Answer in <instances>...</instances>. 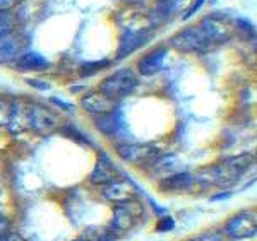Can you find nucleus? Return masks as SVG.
I'll list each match as a JSON object with an SVG mask.
<instances>
[{
	"label": "nucleus",
	"mask_w": 257,
	"mask_h": 241,
	"mask_svg": "<svg viewBox=\"0 0 257 241\" xmlns=\"http://www.w3.org/2000/svg\"><path fill=\"white\" fill-rule=\"evenodd\" d=\"M250 164H254V157L250 154H240L230 157V159H226L221 164L208 166V168L201 169L199 173L194 174V181L204 186L208 185L226 186L233 183L243 171H247L250 168Z\"/></svg>",
	"instance_id": "nucleus-1"
},
{
	"label": "nucleus",
	"mask_w": 257,
	"mask_h": 241,
	"mask_svg": "<svg viewBox=\"0 0 257 241\" xmlns=\"http://www.w3.org/2000/svg\"><path fill=\"white\" fill-rule=\"evenodd\" d=\"M138 84H139V81H138V77H136V74L128 69H122V70H117L115 74H111V76H108L106 79H103L98 91L103 96L111 99V101H118V99L134 93Z\"/></svg>",
	"instance_id": "nucleus-2"
},
{
	"label": "nucleus",
	"mask_w": 257,
	"mask_h": 241,
	"mask_svg": "<svg viewBox=\"0 0 257 241\" xmlns=\"http://www.w3.org/2000/svg\"><path fill=\"white\" fill-rule=\"evenodd\" d=\"M143 214L144 207L138 198H132V200L122 203H115L110 231L115 232V234H123V232L134 229L141 221V217H143Z\"/></svg>",
	"instance_id": "nucleus-3"
},
{
	"label": "nucleus",
	"mask_w": 257,
	"mask_h": 241,
	"mask_svg": "<svg viewBox=\"0 0 257 241\" xmlns=\"http://www.w3.org/2000/svg\"><path fill=\"white\" fill-rule=\"evenodd\" d=\"M172 48L178 50L182 53H192V52H208L213 47L211 41L206 38V35L202 33L201 28L189 26L184 28L182 31H178L172 40H170Z\"/></svg>",
	"instance_id": "nucleus-4"
},
{
	"label": "nucleus",
	"mask_w": 257,
	"mask_h": 241,
	"mask_svg": "<svg viewBox=\"0 0 257 241\" xmlns=\"http://www.w3.org/2000/svg\"><path fill=\"white\" fill-rule=\"evenodd\" d=\"M223 232L230 239H248L254 238L257 232V215L255 210H243L230 217L223 227Z\"/></svg>",
	"instance_id": "nucleus-5"
},
{
	"label": "nucleus",
	"mask_w": 257,
	"mask_h": 241,
	"mask_svg": "<svg viewBox=\"0 0 257 241\" xmlns=\"http://www.w3.org/2000/svg\"><path fill=\"white\" fill-rule=\"evenodd\" d=\"M161 152L160 145L155 144H122L117 147V154L122 157L123 161L128 163H146L155 157H158Z\"/></svg>",
	"instance_id": "nucleus-6"
},
{
	"label": "nucleus",
	"mask_w": 257,
	"mask_h": 241,
	"mask_svg": "<svg viewBox=\"0 0 257 241\" xmlns=\"http://www.w3.org/2000/svg\"><path fill=\"white\" fill-rule=\"evenodd\" d=\"M60 127V116L48 106L31 105V128L38 134H52Z\"/></svg>",
	"instance_id": "nucleus-7"
},
{
	"label": "nucleus",
	"mask_w": 257,
	"mask_h": 241,
	"mask_svg": "<svg viewBox=\"0 0 257 241\" xmlns=\"http://www.w3.org/2000/svg\"><path fill=\"white\" fill-rule=\"evenodd\" d=\"M7 127L14 134H21V132H26L28 128H31V103L23 101V99L12 103Z\"/></svg>",
	"instance_id": "nucleus-8"
},
{
	"label": "nucleus",
	"mask_w": 257,
	"mask_h": 241,
	"mask_svg": "<svg viewBox=\"0 0 257 241\" xmlns=\"http://www.w3.org/2000/svg\"><path fill=\"white\" fill-rule=\"evenodd\" d=\"M199 28L202 29L206 38L211 41V45L223 43V41H226L231 36V29L225 21H218L214 18H206L199 24Z\"/></svg>",
	"instance_id": "nucleus-9"
},
{
	"label": "nucleus",
	"mask_w": 257,
	"mask_h": 241,
	"mask_svg": "<svg viewBox=\"0 0 257 241\" xmlns=\"http://www.w3.org/2000/svg\"><path fill=\"white\" fill-rule=\"evenodd\" d=\"M106 200L113 202V203H122V202H127V200H132V198L138 197V190L132 183H128L125 180H115L113 183L106 185L105 192Z\"/></svg>",
	"instance_id": "nucleus-10"
},
{
	"label": "nucleus",
	"mask_w": 257,
	"mask_h": 241,
	"mask_svg": "<svg viewBox=\"0 0 257 241\" xmlns=\"http://www.w3.org/2000/svg\"><path fill=\"white\" fill-rule=\"evenodd\" d=\"M168 57L167 48H156L153 52L146 53L139 60V72L141 76H155L156 72H160L165 67V60Z\"/></svg>",
	"instance_id": "nucleus-11"
},
{
	"label": "nucleus",
	"mask_w": 257,
	"mask_h": 241,
	"mask_svg": "<svg viewBox=\"0 0 257 241\" xmlns=\"http://www.w3.org/2000/svg\"><path fill=\"white\" fill-rule=\"evenodd\" d=\"M149 40V33L144 31V29H139V31H127L125 35L120 38L118 43V52H117V58H123L127 55H131L132 52H136L138 48L144 47Z\"/></svg>",
	"instance_id": "nucleus-12"
},
{
	"label": "nucleus",
	"mask_w": 257,
	"mask_h": 241,
	"mask_svg": "<svg viewBox=\"0 0 257 241\" xmlns=\"http://www.w3.org/2000/svg\"><path fill=\"white\" fill-rule=\"evenodd\" d=\"M81 105L86 111L93 115H105L115 111V101H111L106 96H103L99 91H93V93L86 94L81 99Z\"/></svg>",
	"instance_id": "nucleus-13"
},
{
	"label": "nucleus",
	"mask_w": 257,
	"mask_h": 241,
	"mask_svg": "<svg viewBox=\"0 0 257 241\" xmlns=\"http://www.w3.org/2000/svg\"><path fill=\"white\" fill-rule=\"evenodd\" d=\"M194 186H196V181H194V174L190 173L170 174V176L160 181L161 192H189Z\"/></svg>",
	"instance_id": "nucleus-14"
},
{
	"label": "nucleus",
	"mask_w": 257,
	"mask_h": 241,
	"mask_svg": "<svg viewBox=\"0 0 257 241\" xmlns=\"http://www.w3.org/2000/svg\"><path fill=\"white\" fill-rule=\"evenodd\" d=\"M21 50H23V45H21L18 35L9 33V35L0 36V65L18 60V57L21 55Z\"/></svg>",
	"instance_id": "nucleus-15"
},
{
	"label": "nucleus",
	"mask_w": 257,
	"mask_h": 241,
	"mask_svg": "<svg viewBox=\"0 0 257 241\" xmlns=\"http://www.w3.org/2000/svg\"><path fill=\"white\" fill-rule=\"evenodd\" d=\"M16 69L24 70V72H40L50 67V62L45 57H41L36 52H28L18 57V60L14 62Z\"/></svg>",
	"instance_id": "nucleus-16"
},
{
	"label": "nucleus",
	"mask_w": 257,
	"mask_h": 241,
	"mask_svg": "<svg viewBox=\"0 0 257 241\" xmlns=\"http://www.w3.org/2000/svg\"><path fill=\"white\" fill-rule=\"evenodd\" d=\"M113 171H115L113 166H111L108 161L99 159L96 163V166H94V169L91 171V176H89L91 183L101 185V186H106V185L113 183V181L117 180Z\"/></svg>",
	"instance_id": "nucleus-17"
},
{
	"label": "nucleus",
	"mask_w": 257,
	"mask_h": 241,
	"mask_svg": "<svg viewBox=\"0 0 257 241\" xmlns=\"http://www.w3.org/2000/svg\"><path fill=\"white\" fill-rule=\"evenodd\" d=\"M94 123H96V127L106 135L117 134L120 130V125H122V123H120V116L115 113V111L105 113V115H98L96 120H94Z\"/></svg>",
	"instance_id": "nucleus-18"
},
{
	"label": "nucleus",
	"mask_w": 257,
	"mask_h": 241,
	"mask_svg": "<svg viewBox=\"0 0 257 241\" xmlns=\"http://www.w3.org/2000/svg\"><path fill=\"white\" fill-rule=\"evenodd\" d=\"M180 6H182L180 0H158V4H156V14L161 19H167L168 16H172L173 12L180 9Z\"/></svg>",
	"instance_id": "nucleus-19"
},
{
	"label": "nucleus",
	"mask_w": 257,
	"mask_h": 241,
	"mask_svg": "<svg viewBox=\"0 0 257 241\" xmlns=\"http://www.w3.org/2000/svg\"><path fill=\"white\" fill-rule=\"evenodd\" d=\"M14 26H16V18L12 16V12L11 11L0 12V36L12 33L14 31Z\"/></svg>",
	"instance_id": "nucleus-20"
},
{
	"label": "nucleus",
	"mask_w": 257,
	"mask_h": 241,
	"mask_svg": "<svg viewBox=\"0 0 257 241\" xmlns=\"http://www.w3.org/2000/svg\"><path fill=\"white\" fill-rule=\"evenodd\" d=\"M189 241H231L223 231H206L192 236Z\"/></svg>",
	"instance_id": "nucleus-21"
},
{
	"label": "nucleus",
	"mask_w": 257,
	"mask_h": 241,
	"mask_svg": "<svg viewBox=\"0 0 257 241\" xmlns=\"http://www.w3.org/2000/svg\"><path fill=\"white\" fill-rule=\"evenodd\" d=\"M108 65V60H101V62H88V64H84L81 67V74L84 77H89L93 76V74H96L98 70H101L103 67H106Z\"/></svg>",
	"instance_id": "nucleus-22"
},
{
	"label": "nucleus",
	"mask_w": 257,
	"mask_h": 241,
	"mask_svg": "<svg viewBox=\"0 0 257 241\" xmlns=\"http://www.w3.org/2000/svg\"><path fill=\"white\" fill-rule=\"evenodd\" d=\"M11 106H12V103H9L4 98H0V127H4V125L7 127V123H9Z\"/></svg>",
	"instance_id": "nucleus-23"
},
{
	"label": "nucleus",
	"mask_w": 257,
	"mask_h": 241,
	"mask_svg": "<svg viewBox=\"0 0 257 241\" xmlns=\"http://www.w3.org/2000/svg\"><path fill=\"white\" fill-rule=\"evenodd\" d=\"M173 227H175V221H173V217H170V215H163V217L156 222V231H160V232L172 231Z\"/></svg>",
	"instance_id": "nucleus-24"
},
{
	"label": "nucleus",
	"mask_w": 257,
	"mask_h": 241,
	"mask_svg": "<svg viewBox=\"0 0 257 241\" xmlns=\"http://www.w3.org/2000/svg\"><path fill=\"white\" fill-rule=\"evenodd\" d=\"M202 4H204V0H196V2L192 4V7H190V9H189V11L184 14V21H187V19L192 18V16L196 14V12H197L199 9H201V6H202Z\"/></svg>",
	"instance_id": "nucleus-25"
},
{
	"label": "nucleus",
	"mask_w": 257,
	"mask_h": 241,
	"mask_svg": "<svg viewBox=\"0 0 257 241\" xmlns=\"http://www.w3.org/2000/svg\"><path fill=\"white\" fill-rule=\"evenodd\" d=\"M28 84L33 86V87H36V89H40V91H47L50 89V84L48 82H45V81H38V79H28Z\"/></svg>",
	"instance_id": "nucleus-26"
},
{
	"label": "nucleus",
	"mask_w": 257,
	"mask_h": 241,
	"mask_svg": "<svg viewBox=\"0 0 257 241\" xmlns=\"http://www.w3.org/2000/svg\"><path fill=\"white\" fill-rule=\"evenodd\" d=\"M0 241H28L26 238H23L21 234H18V232H6V234L0 236Z\"/></svg>",
	"instance_id": "nucleus-27"
},
{
	"label": "nucleus",
	"mask_w": 257,
	"mask_h": 241,
	"mask_svg": "<svg viewBox=\"0 0 257 241\" xmlns=\"http://www.w3.org/2000/svg\"><path fill=\"white\" fill-rule=\"evenodd\" d=\"M9 227H11L9 219H7L2 212H0V236L6 234V232H9Z\"/></svg>",
	"instance_id": "nucleus-28"
},
{
	"label": "nucleus",
	"mask_w": 257,
	"mask_h": 241,
	"mask_svg": "<svg viewBox=\"0 0 257 241\" xmlns=\"http://www.w3.org/2000/svg\"><path fill=\"white\" fill-rule=\"evenodd\" d=\"M50 101H52V103H55L57 106L62 108V110H65V111H72V110H74V106H72V105H69V103L62 101L60 98H52V99H50Z\"/></svg>",
	"instance_id": "nucleus-29"
},
{
	"label": "nucleus",
	"mask_w": 257,
	"mask_h": 241,
	"mask_svg": "<svg viewBox=\"0 0 257 241\" xmlns=\"http://www.w3.org/2000/svg\"><path fill=\"white\" fill-rule=\"evenodd\" d=\"M16 4H18V0H0V12H2V11H11Z\"/></svg>",
	"instance_id": "nucleus-30"
},
{
	"label": "nucleus",
	"mask_w": 257,
	"mask_h": 241,
	"mask_svg": "<svg viewBox=\"0 0 257 241\" xmlns=\"http://www.w3.org/2000/svg\"><path fill=\"white\" fill-rule=\"evenodd\" d=\"M230 192H225V193H218V195H214V197H213V200L214 202H216V200H219V198H228V197H230Z\"/></svg>",
	"instance_id": "nucleus-31"
},
{
	"label": "nucleus",
	"mask_w": 257,
	"mask_h": 241,
	"mask_svg": "<svg viewBox=\"0 0 257 241\" xmlns=\"http://www.w3.org/2000/svg\"><path fill=\"white\" fill-rule=\"evenodd\" d=\"M74 241H91V239H88V238H79V239H74Z\"/></svg>",
	"instance_id": "nucleus-32"
}]
</instances>
